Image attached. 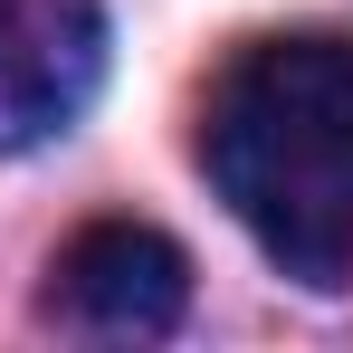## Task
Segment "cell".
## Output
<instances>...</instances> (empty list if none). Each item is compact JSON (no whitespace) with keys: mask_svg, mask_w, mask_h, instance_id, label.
Returning a JSON list of instances; mask_svg holds the SVG:
<instances>
[{"mask_svg":"<svg viewBox=\"0 0 353 353\" xmlns=\"http://www.w3.org/2000/svg\"><path fill=\"white\" fill-rule=\"evenodd\" d=\"M201 172L296 287L353 277V39H248L201 96Z\"/></svg>","mask_w":353,"mask_h":353,"instance_id":"obj_1","label":"cell"},{"mask_svg":"<svg viewBox=\"0 0 353 353\" xmlns=\"http://www.w3.org/2000/svg\"><path fill=\"white\" fill-rule=\"evenodd\" d=\"M181 305H191V258L143 220H96L48 268V325L96 344H153L181 325Z\"/></svg>","mask_w":353,"mask_h":353,"instance_id":"obj_2","label":"cell"},{"mask_svg":"<svg viewBox=\"0 0 353 353\" xmlns=\"http://www.w3.org/2000/svg\"><path fill=\"white\" fill-rule=\"evenodd\" d=\"M105 0H0V153H29L96 105Z\"/></svg>","mask_w":353,"mask_h":353,"instance_id":"obj_3","label":"cell"}]
</instances>
